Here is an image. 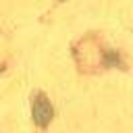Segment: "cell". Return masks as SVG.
Listing matches in <instances>:
<instances>
[{"label":"cell","mask_w":133,"mask_h":133,"mask_svg":"<svg viewBox=\"0 0 133 133\" xmlns=\"http://www.w3.org/2000/svg\"><path fill=\"white\" fill-rule=\"evenodd\" d=\"M52 104L48 102V98L44 94H35V98L31 100V116L33 121L39 125V127H46L50 121H52Z\"/></svg>","instance_id":"obj_1"}]
</instances>
